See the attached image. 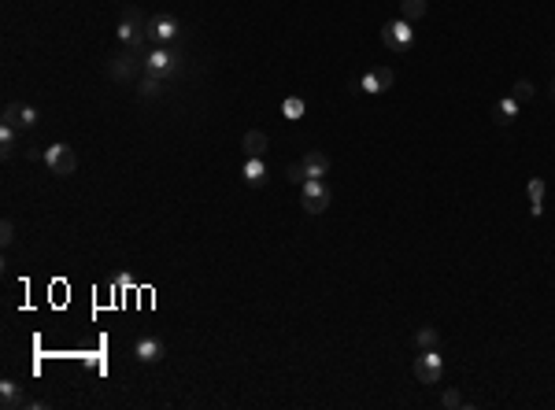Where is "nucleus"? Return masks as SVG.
I'll return each mask as SVG.
<instances>
[{
  "mask_svg": "<svg viewBox=\"0 0 555 410\" xmlns=\"http://www.w3.org/2000/svg\"><path fill=\"white\" fill-rule=\"evenodd\" d=\"M300 196H304V211L307 215H322L326 207H330V189H326L322 177H307L300 185Z\"/></svg>",
  "mask_w": 555,
  "mask_h": 410,
  "instance_id": "nucleus-1",
  "label": "nucleus"
},
{
  "mask_svg": "<svg viewBox=\"0 0 555 410\" xmlns=\"http://www.w3.org/2000/svg\"><path fill=\"white\" fill-rule=\"evenodd\" d=\"M382 41H385L389 52H407V48H411V41H415V30H411V23H407V19L385 23V26H382Z\"/></svg>",
  "mask_w": 555,
  "mask_h": 410,
  "instance_id": "nucleus-2",
  "label": "nucleus"
},
{
  "mask_svg": "<svg viewBox=\"0 0 555 410\" xmlns=\"http://www.w3.org/2000/svg\"><path fill=\"white\" fill-rule=\"evenodd\" d=\"M415 377L422 385H440V377H445V358L437 355V348H426L415 358Z\"/></svg>",
  "mask_w": 555,
  "mask_h": 410,
  "instance_id": "nucleus-3",
  "label": "nucleus"
},
{
  "mask_svg": "<svg viewBox=\"0 0 555 410\" xmlns=\"http://www.w3.org/2000/svg\"><path fill=\"white\" fill-rule=\"evenodd\" d=\"M45 163H48V170H52V174H63V177L78 170V156H74L71 144H48Z\"/></svg>",
  "mask_w": 555,
  "mask_h": 410,
  "instance_id": "nucleus-4",
  "label": "nucleus"
},
{
  "mask_svg": "<svg viewBox=\"0 0 555 410\" xmlns=\"http://www.w3.org/2000/svg\"><path fill=\"white\" fill-rule=\"evenodd\" d=\"M144 71H152V74H159V78H171L174 71H178V56L171 52V48H156V52H149L144 56Z\"/></svg>",
  "mask_w": 555,
  "mask_h": 410,
  "instance_id": "nucleus-5",
  "label": "nucleus"
},
{
  "mask_svg": "<svg viewBox=\"0 0 555 410\" xmlns=\"http://www.w3.org/2000/svg\"><path fill=\"white\" fill-rule=\"evenodd\" d=\"M174 37H178V19H174V15H159V19H149V41L171 45Z\"/></svg>",
  "mask_w": 555,
  "mask_h": 410,
  "instance_id": "nucleus-6",
  "label": "nucleus"
},
{
  "mask_svg": "<svg viewBox=\"0 0 555 410\" xmlns=\"http://www.w3.org/2000/svg\"><path fill=\"white\" fill-rule=\"evenodd\" d=\"M4 122L15 126V129H34L38 126V111L30 104H8L4 107Z\"/></svg>",
  "mask_w": 555,
  "mask_h": 410,
  "instance_id": "nucleus-7",
  "label": "nucleus"
},
{
  "mask_svg": "<svg viewBox=\"0 0 555 410\" xmlns=\"http://www.w3.org/2000/svg\"><path fill=\"white\" fill-rule=\"evenodd\" d=\"M30 403L34 399H30L15 381H0V406L4 410H30Z\"/></svg>",
  "mask_w": 555,
  "mask_h": 410,
  "instance_id": "nucleus-8",
  "label": "nucleus"
},
{
  "mask_svg": "<svg viewBox=\"0 0 555 410\" xmlns=\"http://www.w3.org/2000/svg\"><path fill=\"white\" fill-rule=\"evenodd\" d=\"M393 81H396V74H393V67H378V71H370L363 81H359V93H385V89H393Z\"/></svg>",
  "mask_w": 555,
  "mask_h": 410,
  "instance_id": "nucleus-9",
  "label": "nucleus"
},
{
  "mask_svg": "<svg viewBox=\"0 0 555 410\" xmlns=\"http://www.w3.org/2000/svg\"><path fill=\"white\" fill-rule=\"evenodd\" d=\"M134 71H137V52H134V48L122 52V56H111L108 59V74L119 78V81H130V78H134Z\"/></svg>",
  "mask_w": 555,
  "mask_h": 410,
  "instance_id": "nucleus-10",
  "label": "nucleus"
},
{
  "mask_svg": "<svg viewBox=\"0 0 555 410\" xmlns=\"http://www.w3.org/2000/svg\"><path fill=\"white\" fill-rule=\"evenodd\" d=\"M134 355L141 358V363H149V366H152V363H159V358L167 355V348H163V340H159V336H141V340H137V348H134Z\"/></svg>",
  "mask_w": 555,
  "mask_h": 410,
  "instance_id": "nucleus-11",
  "label": "nucleus"
},
{
  "mask_svg": "<svg viewBox=\"0 0 555 410\" xmlns=\"http://www.w3.org/2000/svg\"><path fill=\"white\" fill-rule=\"evenodd\" d=\"M241 148H244L248 159H263L267 156V134H263V129H248L244 141H241Z\"/></svg>",
  "mask_w": 555,
  "mask_h": 410,
  "instance_id": "nucleus-12",
  "label": "nucleus"
},
{
  "mask_svg": "<svg viewBox=\"0 0 555 410\" xmlns=\"http://www.w3.org/2000/svg\"><path fill=\"white\" fill-rule=\"evenodd\" d=\"M304 170H307V177H326V170H330V156L326 152H319V148H311L304 159Z\"/></svg>",
  "mask_w": 555,
  "mask_h": 410,
  "instance_id": "nucleus-13",
  "label": "nucleus"
},
{
  "mask_svg": "<svg viewBox=\"0 0 555 410\" xmlns=\"http://www.w3.org/2000/svg\"><path fill=\"white\" fill-rule=\"evenodd\" d=\"M526 192H530V215H541L544 211V177H530Z\"/></svg>",
  "mask_w": 555,
  "mask_h": 410,
  "instance_id": "nucleus-14",
  "label": "nucleus"
},
{
  "mask_svg": "<svg viewBox=\"0 0 555 410\" xmlns=\"http://www.w3.org/2000/svg\"><path fill=\"white\" fill-rule=\"evenodd\" d=\"M244 182H248L252 189L267 185V167H263V159H248V163H244Z\"/></svg>",
  "mask_w": 555,
  "mask_h": 410,
  "instance_id": "nucleus-15",
  "label": "nucleus"
},
{
  "mask_svg": "<svg viewBox=\"0 0 555 410\" xmlns=\"http://www.w3.org/2000/svg\"><path fill=\"white\" fill-rule=\"evenodd\" d=\"M163 81H167V78H159V74H152V71H149V74H144V78L137 81V93L144 96V100H156V96L163 93Z\"/></svg>",
  "mask_w": 555,
  "mask_h": 410,
  "instance_id": "nucleus-16",
  "label": "nucleus"
},
{
  "mask_svg": "<svg viewBox=\"0 0 555 410\" xmlns=\"http://www.w3.org/2000/svg\"><path fill=\"white\" fill-rule=\"evenodd\" d=\"M518 107H522V104H515L511 96H508V100H500L496 111H493V115H496V122H500V126H511V122L518 119Z\"/></svg>",
  "mask_w": 555,
  "mask_h": 410,
  "instance_id": "nucleus-17",
  "label": "nucleus"
},
{
  "mask_svg": "<svg viewBox=\"0 0 555 410\" xmlns=\"http://www.w3.org/2000/svg\"><path fill=\"white\" fill-rule=\"evenodd\" d=\"M15 134H19L15 126L0 122V156H4V159H11V156H15Z\"/></svg>",
  "mask_w": 555,
  "mask_h": 410,
  "instance_id": "nucleus-18",
  "label": "nucleus"
},
{
  "mask_svg": "<svg viewBox=\"0 0 555 410\" xmlns=\"http://www.w3.org/2000/svg\"><path fill=\"white\" fill-rule=\"evenodd\" d=\"M437 344H440V336H437V329H433V325H422V329L415 333V348H418V351L437 348Z\"/></svg>",
  "mask_w": 555,
  "mask_h": 410,
  "instance_id": "nucleus-19",
  "label": "nucleus"
},
{
  "mask_svg": "<svg viewBox=\"0 0 555 410\" xmlns=\"http://www.w3.org/2000/svg\"><path fill=\"white\" fill-rule=\"evenodd\" d=\"M400 11H404L407 23H415V19L426 15V0H400Z\"/></svg>",
  "mask_w": 555,
  "mask_h": 410,
  "instance_id": "nucleus-20",
  "label": "nucleus"
},
{
  "mask_svg": "<svg viewBox=\"0 0 555 410\" xmlns=\"http://www.w3.org/2000/svg\"><path fill=\"white\" fill-rule=\"evenodd\" d=\"M530 96H533V81H530V78H518L515 86H511V100H515V104H526Z\"/></svg>",
  "mask_w": 555,
  "mask_h": 410,
  "instance_id": "nucleus-21",
  "label": "nucleus"
},
{
  "mask_svg": "<svg viewBox=\"0 0 555 410\" xmlns=\"http://www.w3.org/2000/svg\"><path fill=\"white\" fill-rule=\"evenodd\" d=\"M282 115L285 119H304V100L300 96H289V100L282 104Z\"/></svg>",
  "mask_w": 555,
  "mask_h": 410,
  "instance_id": "nucleus-22",
  "label": "nucleus"
},
{
  "mask_svg": "<svg viewBox=\"0 0 555 410\" xmlns=\"http://www.w3.org/2000/svg\"><path fill=\"white\" fill-rule=\"evenodd\" d=\"M285 177H289L292 185H304V182H307V170H304V163H289V167H285Z\"/></svg>",
  "mask_w": 555,
  "mask_h": 410,
  "instance_id": "nucleus-23",
  "label": "nucleus"
},
{
  "mask_svg": "<svg viewBox=\"0 0 555 410\" xmlns=\"http://www.w3.org/2000/svg\"><path fill=\"white\" fill-rule=\"evenodd\" d=\"M0 244H4V248H11V244H15V222L11 218L0 222Z\"/></svg>",
  "mask_w": 555,
  "mask_h": 410,
  "instance_id": "nucleus-24",
  "label": "nucleus"
},
{
  "mask_svg": "<svg viewBox=\"0 0 555 410\" xmlns=\"http://www.w3.org/2000/svg\"><path fill=\"white\" fill-rule=\"evenodd\" d=\"M440 403H445L448 410H459V406H467V399H463V396H459V392H455V388H448L445 396H440Z\"/></svg>",
  "mask_w": 555,
  "mask_h": 410,
  "instance_id": "nucleus-25",
  "label": "nucleus"
},
{
  "mask_svg": "<svg viewBox=\"0 0 555 410\" xmlns=\"http://www.w3.org/2000/svg\"><path fill=\"white\" fill-rule=\"evenodd\" d=\"M551 100H555V78H551Z\"/></svg>",
  "mask_w": 555,
  "mask_h": 410,
  "instance_id": "nucleus-26",
  "label": "nucleus"
}]
</instances>
